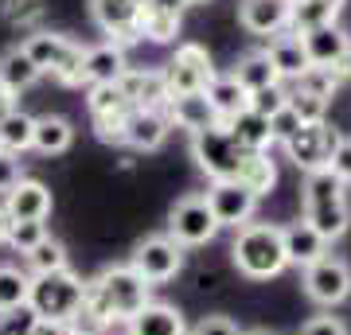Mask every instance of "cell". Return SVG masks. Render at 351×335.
<instances>
[{"mask_svg": "<svg viewBox=\"0 0 351 335\" xmlns=\"http://www.w3.org/2000/svg\"><path fill=\"white\" fill-rule=\"evenodd\" d=\"M149 293H152V285L133 269V265H106L98 277L86 281V304L98 312L110 327L113 323L125 327V323L152 300Z\"/></svg>", "mask_w": 351, "mask_h": 335, "instance_id": "cell-1", "label": "cell"}, {"mask_svg": "<svg viewBox=\"0 0 351 335\" xmlns=\"http://www.w3.org/2000/svg\"><path fill=\"white\" fill-rule=\"evenodd\" d=\"M301 207L304 223L313 226L316 234L324 238L328 246L339 242L351 226V203H348V184H339L336 175L328 172H308L301 184Z\"/></svg>", "mask_w": 351, "mask_h": 335, "instance_id": "cell-2", "label": "cell"}, {"mask_svg": "<svg viewBox=\"0 0 351 335\" xmlns=\"http://www.w3.org/2000/svg\"><path fill=\"white\" fill-rule=\"evenodd\" d=\"M230 261L242 277L250 281H274L289 269L285 258V234L274 223H246L242 230H234L230 242Z\"/></svg>", "mask_w": 351, "mask_h": 335, "instance_id": "cell-3", "label": "cell"}, {"mask_svg": "<svg viewBox=\"0 0 351 335\" xmlns=\"http://www.w3.org/2000/svg\"><path fill=\"white\" fill-rule=\"evenodd\" d=\"M24 55L36 62L43 75H51L59 86H86V47L75 43L71 36H59V32H47V27H36L24 36Z\"/></svg>", "mask_w": 351, "mask_h": 335, "instance_id": "cell-4", "label": "cell"}, {"mask_svg": "<svg viewBox=\"0 0 351 335\" xmlns=\"http://www.w3.org/2000/svg\"><path fill=\"white\" fill-rule=\"evenodd\" d=\"M86 300V281L75 269H59V273H36L32 277V293H27V312L36 320H63L71 323Z\"/></svg>", "mask_w": 351, "mask_h": 335, "instance_id": "cell-5", "label": "cell"}, {"mask_svg": "<svg viewBox=\"0 0 351 335\" xmlns=\"http://www.w3.org/2000/svg\"><path fill=\"white\" fill-rule=\"evenodd\" d=\"M191 156L199 164V172H207L215 184V179H239L246 149L226 133L223 125H215V129H203V133L191 137Z\"/></svg>", "mask_w": 351, "mask_h": 335, "instance_id": "cell-6", "label": "cell"}, {"mask_svg": "<svg viewBox=\"0 0 351 335\" xmlns=\"http://www.w3.org/2000/svg\"><path fill=\"white\" fill-rule=\"evenodd\" d=\"M219 219L215 211L207 207V199L203 195H184L176 199V207L168 211V238H176L180 246H207L219 238Z\"/></svg>", "mask_w": 351, "mask_h": 335, "instance_id": "cell-7", "label": "cell"}, {"mask_svg": "<svg viewBox=\"0 0 351 335\" xmlns=\"http://www.w3.org/2000/svg\"><path fill=\"white\" fill-rule=\"evenodd\" d=\"M129 265H133L149 285H168V281H176L180 269H184V246L168 234H149L133 246Z\"/></svg>", "mask_w": 351, "mask_h": 335, "instance_id": "cell-8", "label": "cell"}, {"mask_svg": "<svg viewBox=\"0 0 351 335\" xmlns=\"http://www.w3.org/2000/svg\"><path fill=\"white\" fill-rule=\"evenodd\" d=\"M215 62H211V51L203 43H180L172 55V62L164 66V78H168V94H199L215 82Z\"/></svg>", "mask_w": 351, "mask_h": 335, "instance_id": "cell-9", "label": "cell"}, {"mask_svg": "<svg viewBox=\"0 0 351 335\" xmlns=\"http://www.w3.org/2000/svg\"><path fill=\"white\" fill-rule=\"evenodd\" d=\"M339 140H343V133L336 125L316 121V125H301V133L285 140V152H289V160L308 175V172H324L332 164V152L339 149Z\"/></svg>", "mask_w": 351, "mask_h": 335, "instance_id": "cell-10", "label": "cell"}, {"mask_svg": "<svg viewBox=\"0 0 351 335\" xmlns=\"http://www.w3.org/2000/svg\"><path fill=\"white\" fill-rule=\"evenodd\" d=\"M301 285H304V297L313 300V304H320V308H336V304H343V300L351 297V265L343 258L324 253L316 265L304 269Z\"/></svg>", "mask_w": 351, "mask_h": 335, "instance_id": "cell-11", "label": "cell"}, {"mask_svg": "<svg viewBox=\"0 0 351 335\" xmlns=\"http://www.w3.org/2000/svg\"><path fill=\"white\" fill-rule=\"evenodd\" d=\"M203 199H207V207L215 211L219 226H230V230H242L246 223H254L258 203H262V199L254 195L246 184H239V179H215V184L203 191Z\"/></svg>", "mask_w": 351, "mask_h": 335, "instance_id": "cell-12", "label": "cell"}, {"mask_svg": "<svg viewBox=\"0 0 351 335\" xmlns=\"http://www.w3.org/2000/svg\"><path fill=\"white\" fill-rule=\"evenodd\" d=\"M86 8H90V20L110 36V43H117V47L141 43L137 36L141 0H86Z\"/></svg>", "mask_w": 351, "mask_h": 335, "instance_id": "cell-13", "label": "cell"}, {"mask_svg": "<svg viewBox=\"0 0 351 335\" xmlns=\"http://www.w3.org/2000/svg\"><path fill=\"white\" fill-rule=\"evenodd\" d=\"M51 207H55L51 187L39 184V179H27V175L4 195V211H8L12 223H47Z\"/></svg>", "mask_w": 351, "mask_h": 335, "instance_id": "cell-14", "label": "cell"}, {"mask_svg": "<svg viewBox=\"0 0 351 335\" xmlns=\"http://www.w3.org/2000/svg\"><path fill=\"white\" fill-rule=\"evenodd\" d=\"M239 20L250 36H285L289 20H293V0H242Z\"/></svg>", "mask_w": 351, "mask_h": 335, "instance_id": "cell-15", "label": "cell"}, {"mask_svg": "<svg viewBox=\"0 0 351 335\" xmlns=\"http://www.w3.org/2000/svg\"><path fill=\"white\" fill-rule=\"evenodd\" d=\"M121 86V94L129 98V106L133 110H164L168 106V78H164V71H141V66H129L125 78L117 82Z\"/></svg>", "mask_w": 351, "mask_h": 335, "instance_id": "cell-16", "label": "cell"}, {"mask_svg": "<svg viewBox=\"0 0 351 335\" xmlns=\"http://www.w3.org/2000/svg\"><path fill=\"white\" fill-rule=\"evenodd\" d=\"M164 113H168V121H172L176 129H188L191 137L219 125V113H215L207 90H199V94H176V98H168Z\"/></svg>", "mask_w": 351, "mask_h": 335, "instance_id": "cell-17", "label": "cell"}, {"mask_svg": "<svg viewBox=\"0 0 351 335\" xmlns=\"http://www.w3.org/2000/svg\"><path fill=\"white\" fill-rule=\"evenodd\" d=\"M172 133V121L164 110H133L125 121V145L137 152H156Z\"/></svg>", "mask_w": 351, "mask_h": 335, "instance_id": "cell-18", "label": "cell"}, {"mask_svg": "<svg viewBox=\"0 0 351 335\" xmlns=\"http://www.w3.org/2000/svg\"><path fill=\"white\" fill-rule=\"evenodd\" d=\"M125 335H188L184 312L164 304V300H149L145 308L125 323Z\"/></svg>", "mask_w": 351, "mask_h": 335, "instance_id": "cell-19", "label": "cell"}, {"mask_svg": "<svg viewBox=\"0 0 351 335\" xmlns=\"http://www.w3.org/2000/svg\"><path fill=\"white\" fill-rule=\"evenodd\" d=\"M129 71V51L117 43H98L86 47V86H113Z\"/></svg>", "mask_w": 351, "mask_h": 335, "instance_id": "cell-20", "label": "cell"}, {"mask_svg": "<svg viewBox=\"0 0 351 335\" xmlns=\"http://www.w3.org/2000/svg\"><path fill=\"white\" fill-rule=\"evenodd\" d=\"M301 43H304V55H308L313 66H336V62L343 59V51L351 47V36L339 24H324V27L304 32Z\"/></svg>", "mask_w": 351, "mask_h": 335, "instance_id": "cell-21", "label": "cell"}, {"mask_svg": "<svg viewBox=\"0 0 351 335\" xmlns=\"http://www.w3.org/2000/svg\"><path fill=\"white\" fill-rule=\"evenodd\" d=\"M281 234H285V258H289V265H297V269H308V265H316V261L328 253V242L316 234L304 219L281 226Z\"/></svg>", "mask_w": 351, "mask_h": 335, "instance_id": "cell-22", "label": "cell"}, {"mask_svg": "<svg viewBox=\"0 0 351 335\" xmlns=\"http://www.w3.org/2000/svg\"><path fill=\"white\" fill-rule=\"evenodd\" d=\"M265 55H269V62L277 66L281 82H297V78H301L304 71L313 66V62H308V55H304L301 36H293V32H285V36H274V39H269Z\"/></svg>", "mask_w": 351, "mask_h": 335, "instance_id": "cell-23", "label": "cell"}, {"mask_svg": "<svg viewBox=\"0 0 351 335\" xmlns=\"http://www.w3.org/2000/svg\"><path fill=\"white\" fill-rule=\"evenodd\" d=\"M223 129L239 140L246 152H269L277 145L274 129H269V117H262V113H254V110H242L239 117H234V121H226Z\"/></svg>", "mask_w": 351, "mask_h": 335, "instance_id": "cell-24", "label": "cell"}, {"mask_svg": "<svg viewBox=\"0 0 351 335\" xmlns=\"http://www.w3.org/2000/svg\"><path fill=\"white\" fill-rule=\"evenodd\" d=\"M75 145V125L59 117V113H43L36 117V137H32V149L39 156H63L66 149Z\"/></svg>", "mask_w": 351, "mask_h": 335, "instance_id": "cell-25", "label": "cell"}, {"mask_svg": "<svg viewBox=\"0 0 351 335\" xmlns=\"http://www.w3.org/2000/svg\"><path fill=\"white\" fill-rule=\"evenodd\" d=\"M43 78V71H39L36 62L24 55V47L16 43V47H8L4 55H0V86L4 90H12L16 98L24 94V90H32Z\"/></svg>", "mask_w": 351, "mask_h": 335, "instance_id": "cell-26", "label": "cell"}, {"mask_svg": "<svg viewBox=\"0 0 351 335\" xmlns=\"http://www.w3.org/2000/svg\"><path fill=\"white\" fill-rule=\"evenodd\" d=\"M207 98H211L215 113H219V125L234 121L242 110H250V94L239 86L234 75H215V82L207 86Z\"/></svg>", "mask_w": 351, "mask_h": 335, "instance_id": "cell-27", "label": "cell"}, {"mask_svg": "<svg viewBox=\"0 0 351 335\" xmlns=\"http://www.w3.org/2000/svg\"><path fill=\"white\" fill-rule=\"evenodd\" d=\"M339 12H343V0H293L289 32H293V36H304V32H313V27L336 24Z\"/></svg>", "mask_w": 351, "mask_h": 335, "instance_id": "cell-28", "label": "cell"}, {"mask_svg": "<svg viewBox=\"0 0 351 335\" xmlns=\"http://www.w3.org/2000/svg\"><path fill=\"white\" fill-rule=\"evenodd\" d=\"M230 75L239 78V86L246 90V94H258V90L277 86V82H281V75H277V66L269 62L265 51H250V55H242L239 66H234Z\"/></svg>", "mask_w": 351, "mask_h": 335, "instance_id": "cell-29", "label": "cell"}, {"mask_svg": "<svg viewBox=\"0 0 351 335\" xmlns=\"http://www.w3.org/2000/svg\"><path fill=\"white\" fill-rule=\"evenodd\" d=\"M180 27H184V16L160 12V8H152V4L141 0V16H137V36L141 39H149V43H176Z\"/></svg>", "mask_w": 351, "mask_h": 335, "instance_id": "cell-30", "label": "cell"}, {"mask_svg": "<svg viewBox=\"0 0 351 335\" xmlns=\"http://www.w3.org/2000/svg\"><path fill=\"white\" fill-rule=\"evenodd\" d=\"M239 184H246L258 199H265L277 187V164L269 152H246V160L239 168Z\"/></svg>", "mask_w": 351, "mask_h": 335, "instance_id": "cell-31", "label": "cell"}, {"mask_svg": "<svg viewBox=\"0 0 351 335\" xmlns=\"http://www.w3.org/2000/svg\"><path fill=\"white\" fill-rule=\"evenodd\" d=\"M27 293H32V273L20 265H0V312H20L27 308Z\"/></svg>", "mask_w": 351, "mask_h": 335, "instance_id": "cell-32", "label": "cell"}, {"mask_svg": "<svg viewBox=\"0 0 351 335\" xmlns=\"http://www.w3.org/2000/svg\"><path fill=\"white\" fill-rule=\"evenodd\" d=\"M32 137H36V117L24 110H12L4 121H0V149L4 152H27L32 149Z\"/></svg>", "mask_w": 351, "mask_h": 335, "instance_id": "cell-33", "label": "cell"}, {"mask_svg": "<svg viewBox=\"0 0 351 335\" xmlns=\"http://www.w3.org/2000/svg\"><path fill=\"white\" fill-rule=\"evenodd\" d=\"M27 273H59V269H71V253H66V246L59 242V238H43L32 253H27Z\"/></svg>", "mask_w": 351, "mask_h": 335, "instance_id": "cell-34", "label": "cell"}, {"mask_svg": "<svg viewBox=\"0 0 351 335\" xmlns=\"http://www.w3.org/2000/svg\"><path fill=\"white\" fill-rule=\"evenodd\" d=\"M86 110L90 117H101V113H129V98L121 94V86H86Z\"/></svg>", "mask_w": 351, "mask_h": 335, "instance_id": "cell-35", "label": "cell"}, {"mask_svg": "<svg viewBox=\"0 0 351 335\" xmlns=\"http://www.w3.org/2000/svg\"><path fill=\"white\" fill-rule=\"evenodd\" d=\"M343 86V78H339L336 66H308L301 78H297V90H308V94H316V98H336V90Z\"/></svg>", "mask_w": 351, "mask_h": 335, "instance_id": "cell-36", "label": "cell"}, {"mask_svg": "<svg viewBox=\"0 0 351 335\" xmlns=\"http://www.w3.org/2000/svg\"><path fill=\"white\" fill-rule=\"evenodd\" d=\"M43 16H47V4H43V0H4V20L12 27L36 32V24Z\"/></svg>", "mask_w": 351, "mask_h": 335, "instance_id": "cell-37", "label": "cell"}, {"mask_svg": "<svg viewBox=\"0 0 351 335\" xmlns=\"http://www.w3.org/2000/svg\"><path fill=\"white\" fill-rule=\"evenodd\" d=\"M289 106L297 110V117H301L304 125H316V121H328V106H332V101L316 98L308 90H289Z\"/></svg>", "mask_w": 351, "mask_h": 335, "instance_id": "cell-38", "label": "cell"}, {"mask_svg": "<svg viewBox=\"0 0 351 335\" xmlns=\"http://www.w3.org/2000/svg\"><path fill=\"white\" fill-rule=\"evenodd\" d=\"M47 234H51L47 223H12V226H8V246L27 258V253H32V249H36Z\"/></svg>", "mask_w": 351, "mask_h": 335, "instance_id": "cell-39", "label": "cell"}, {"mask_svg": "<svg viewBox=\"0 0 351 335\" xmlns=\"http://www.w3.org/2000/svg\"><path fill=\"white\" fill-rule=\"evenodd\" d=\"M133 113V110H129ZM129 113H101V117H90L94 121V137L101 145H125V121Z\"/></svg>", "mask_w": 351, "mask_h": 335, "instance_id": "cell-40", "label": "cell"}, {"mask_svg": "<svg viewBox=\"0 0 351 335\" xmlns=\"http://www.w3.org/2000/svg\"><path fill=\"white\" fill-rule=\"evenodd\" d=\"M285 106H289L285 82H277V86H265V90H258V94H250V110L262 113V117H274V113L285 110Z\"/></svg>", "mask_w": 351, "mask_h": 335, "instance_id": "cell-41", "label": "cell"}, {"mask_svg": "<svg viewBox=\"0 0 351 335\" xmlns=\"http://www.w3.org/2000/svg\"><path fill=\"white\" fill-rule=\"evenodd\" d=\"M301 117H297V110H293V106H285V110H277L274 117H269V129H274V140L277 145H285L289 137H297V133H301Z\"/></svg>", "mask_w": 351, "mask_h": 335, "instance_id": "cell-42", "label": "cell"}, {"mask_svg": "<svg viewBox=\"0 0 351 335\" xmlns=\"http://www.w3.org/2000/svg\"><path fill=\"white\" fill-rule=\"evenodd\" d=\"M24 179V168H20V156L16 152H4L0 149V199L8 195L16 184Z\"/></svg>", "mask_w": 351, "mask_h": 335, "instance_id": "cell-43", "label": "cell"}, {"mask_svg": "<svg viewBox=\"0 0 351 335\" xmlns=\"http://www.w3.org/2000/svg\"><path fill=\"white\" fill-rule=\"evenodd\" d=\"M188 335H242L239 323L230 320V316H203Z\"/></svg>", "mask_w": 351, "mask_h": 335, "instance_id": "cell-44", "label": "cell"}, {"mask_svg": "<svg viewBox=\"0 0 351 335\" xmlns=\"http://www.w3.org/2000/svg\"><path fill=\"white\" fill-rule=\"evenodd\" d=\"M328 172L336 175L339 184H351V137L339 140V149L332 152V164H328Z\"/></svg>", "mask_w": 351, "mask_h": 335, "instance_id": "cell-45", "label": "cell"}, {"mask_svg": "<svg viewBox=\"0 0 351 335\" xmlns=\"http://www.w3.org/2000/svg\"><path fill=\"white\" fill-rule=\"evenodd\" d=\"M301 335H348V323L339 320V316H313L301 327Z\"/></svg>", "mask_w": 351, "mask_h": 335, "instance_id": "cell-46", "label": "cell"}, {"mask_svg": "<svg viewBox=\"0 0 351 335\" xmlns=\"http://www.w3.org/2000/svg\"><path fill=\"white\" fill-rule=\"evenodd\" d=\"M24 335H71V323H63V320H36V316H32V323H27Z\"/></svg>", "mask_w": 351, "mask_h": 335, "instance_id": "cell-47", "label": "cell"}, {"mask_svg": "<svg viewBox=\"0 0 351 335\" xmlns=\"http://www.w3.org/2000/svg\"><path fill=\"white\" fill-rule=\"evenodd\" d=\"M145 4L160 8V12H176V16H184V8H188L191 0H145Z\"/></svg>", "mask_w": 351, "mask_h": 335, "instance_id": "cell-48", "label": "cell"}, {"mask_svg": "<svg viewBox=\"0 0 351 335\" xmlns=\"http://www.w3.org/2000/svg\"><path fill=\"white\" fill-rule=\"evenodd\" d=\"M12 110H20V101H16L12 90H4V86H0V121H4V117H8Z\"/></svg>", "mask_w": 351, "mask_h": 335, "instance_id": "cell-49", "label": "cell"}, {"mask_svg": "<svg viewBox=\"0 0 351 335\" xmlns=\"http://www.w3.org/2000/svg\"><path fill=\"white\" fill-rule=\"evenodd\" d=\"M336 71H339V78H343V82H351V47L343 51V59L336 62Z\"/></svg>", "mask_w": 351, "mask_h": 335, "instance_id": "cell-50", "label": "cell"}, {"mask_svg": "<svg viewBox=\"0 0 351 335\" xmlns=\"http://www.w3.org/2000/svg\"><path fill=\"white\" fill-rule=\"evenodd\" d=\"M8 226H12V219H8L4 203H0V246H8Z\"/></svg>", "mask_w": 351, "mask_h": 335, "instance_id": "cell-51", "label": "cell"}, {"mask_svg": "<svg viewBox=\"0 0 351 335\" xmlns=\"http://www.w3.org/2000/svg\"><path fill=\"white\" fill-rule=\"evenodd\" d=\"M242 335H277V332H265V327H258V332H242Z\"/></svg>", "mask_w": 351, "mask_h": 335, "instance_id": "cell-52", "label": "cell"}, {"mask_svg": "<svg viewBox=\"0 0 351 335\" xmlns=\"http://www.w3.org/2000/svg\"><path fill=\"white\" fill-rule=\"evenodd\" d=\"M191 4H207V0H191Z\"/></svg>", "mask_w": 351, "mask_h": 335, "instance_id": "cell-53", "label": "cell"}, {"mask_svg": "<svg viewBox=\"0 0 351 335\" xmlns=\"http://www.w3.org/2000/svg\"><path fill=\"white\" fill-rule=\"evenodd\" d=\"M0 323H4V312H0Z\"/></svg>", "mask_w": 351, "mask_h": 335, "instance_id": "cell-54", "label": "cell"}]
</instances>
